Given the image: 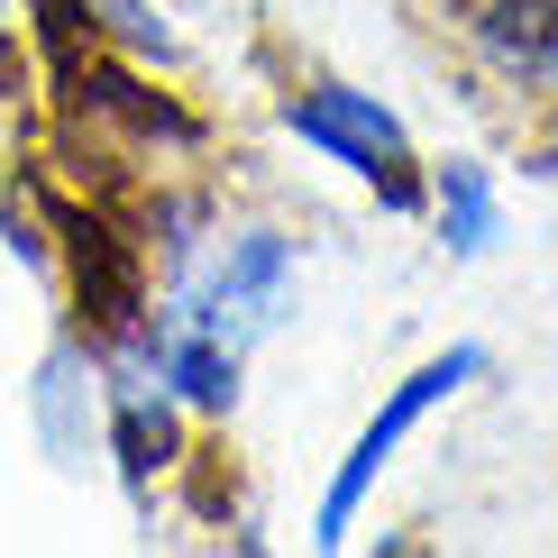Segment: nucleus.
Instances as JSON below:
<instances>
[{"mask_svg": "<svg viewBox=\"0 0 558 558\" xmlns=\"http://www.w3.org/2000/svg\"><path fill=\"white\" fill-rule=\"evenodd\" d=\"M293 293H302V257H293L284 229H266V220L211 229L202 257L183 266V275H166V312L193 320V330H211V339H229V348L284 330Z\"/></svg>", "mask_w": 558, "mask_h": 558, "instance_id": "obj_1", "label": "nucleus"}, {"mask_svg": "<svg viewBox=\"0 0 558 558\" xmlns=\"http://www.w3.org/2000/svg\"><path fill=\"white\" fill-rule=\"evenodd\" d=\"M485 348L476 339H449L439 357H422L403 385H385V403L357 422V439L339 449V468H330V485H320V513H312V549H348V531H357V513L376 504V485H385V468H393V449H403L412 430L430 422L439 403H458L468 385H485Z\"/></svg>", "mask_w": 558, "mask_h": 558, "instance_id": "obj_2", "label": "nucleus"}, {"mask_svg": "<svg viewBox=\"0 0 558 558\" xmlns=\"http://www.w3.org/2000/svg\"><path fill=\"white\" fill-rule=\"evenodd\" d=\"M275 120H284V137H302L320 166L376 183L393 211H422V174H412L422 156H412V129H403L393 101H376V92H357V83H293Z\"/></svg>", "mask_w": 558, "mask_h": 558, "instance_id": "obj_3", "label": "nucleus"}, {"mask_svg": "<svg viewBox=\"0 0 558 558\" xmlns=\"http://www.w3.org/2000/svg\"><path fill=\"white\" fill-rule=\"evenodd\" d=\"M56 239H64V284H74V312H83V339L120 348L147 330L156 312V275H147V239H120L101 211H56Z\"/></svg>", "mask_w": 558, "mask_h": 558, "instance_id": "obj_4", "label": "nucleus"}, {"mask_svg": "<svg viewBox=\"0 0 558 558\" xmlns=\"http://www.w3.org/2000/svg\"><path fill=\"white\" fill-rule=\"evenodd\" d=\"M110 366V422H101V458L120 468V485L137 504L156 495V476L183 468V403L156 385V366L137 348H101Z\"/></svg>", "mask_w": 558, "mask_h": 558, "instance_id": "obj_5", "label": "nucleus"}, {"mask_svg": "<svg viewBox=\"0 0 558 558\" xmlns=\"http://www.w3.org/2000/svg\"><path fill=\"white\" fill-rule=\"evenodd\" d=\"M28 422H37V449L56 458L64 476H83L92 458H101V422H110V366H101V339H56V348L37 357Z\"/></svg>", "mask_w": 558, "mask_h": 558, "instance_id": "obj_6", "label": "nucleus"}, {"mask_svg": "<svg viewBox=\"0 0 558 558\" xmlns=\"http://www.w3.org/2000/svg\"><path fill=\"white\" fill-rule=\"evenodd\" d=\"M64 92H74L83 120L120 129L137 156H183V147H202V120H193V110H174L156 83H137V74H120V64H101V46L64 64Z\"/></svg>", "mask_w": 558, "mask_h": 558, "instance_id": "obj_7", "label": "nucleus"}, {"mask_svg": "<svg viewBox=\"0 0 558 558\" xmlns=\"http://www.w3.org/2000/svg\"><path fill=\"white\" fill-rule=\"evenodd\" d=\"M422 202H430V229L449 257H485L504 239V183L476 166V156H449V166L422 174Z\"/></svg>", "mask_w": 558, "mask_h": 558, "instance_id": "obj_8", "label": "nucleus"}, {"mask_svg": "<svg viewBox=\"0 0 558 558\" xmlns=\"http://www.w3.org/2000/svg\"><path fill=\"white\" fill-rule=\"evenodd\" d=\"M522 83H531V92H549V101H558V10H549V28H541V46H531Z\"/></svg>", "mask_w": 558, "mask_h": 558, "instance_id": "obj_9", "label": "nucleus"}, {"mask_svg": "<svg viewBox=\"0 0 558 558\" xmlns=\"http://www.w3.org/2000/svg\"><path fill=\"white\" fill-rule=\"evenodd\" d=\"M19 83V37H10V0H0V92Z\"/></svg>", "mask_w": 558, "mask_h": 558, "instance_id": "obj_10", "label": "nucleus"}]
</instances>
